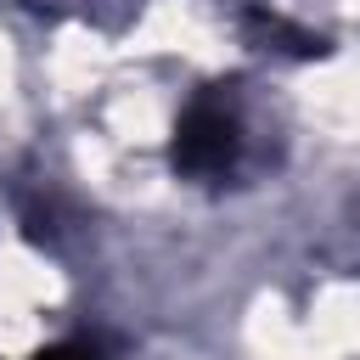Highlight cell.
<instances>
[{
    "instance_id": "obj_1",
    "label": "cell",
    "mask_w": 360,
    "mask_h": 360,
    "mask_svg": "<svg viewBox=\"0 0 360 360\" xmlns=\"http://www.w3.org/2000/svg\"><path fill=\"white\" fill-rule=\"evenodd\" d=\"M225 152H231V124L214 118V112H197L186 124V135H180V163L186 169H202V163H219Z\"/></svg>"
}]
</instances>
